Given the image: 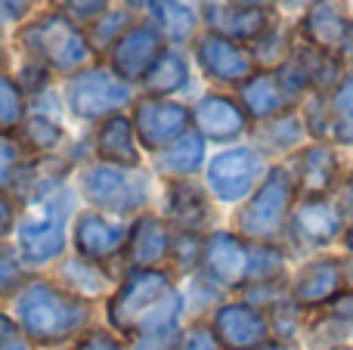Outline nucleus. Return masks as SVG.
Wrapping results in <instances>:
<instances>
[{
	"label": "nucleus",
	"instance_id": "nucleus-1",
	"mask_svg": "<svg viewBox=\"0 0 353 350\" xmlns=\"http://www.w3.org/2000/svg\"><path fill=\"white\" fill-rule=\"evenodd\" d=\"M10 47L22 59H34L53 72V78H72L87 65L99 62L87 41V28H81L62 6H37L25 22H19L10 34Z\"/></svg>",
	"mask_w": 353,
	"mask_h": 350
},
{
	"label": "nucleus",
	"instance_id": "nucleus-2",
	"mask_svg": "<svg viewBox=\"0 0 353 350\" xmlns=\"http://www.w3.org/2000/svg\"><path fill=\"white\" fill-rule=\"evenodd\" d=\"M16 322L25 338L59 344L90 322V304L50 279H31L16 291Z\"/></svg>",
	"mask_w": 353,
	"mask_h": 350
},
{
	"label": "nucleus",
	"instance_id": "nucleus-3",
	"mask_svg": "<svg viewBox=\"0 0 353 350\" xmlns=\"http://www.w3.org/2000/svg\"><path fill=\"white\" fill-rule=\"evenodd\" d=\"M74 220V192L59 189L47 202L28 208V214L16 223L19 260L25 267H47L62 258L68 245V227Z\"/></svg>",
	"mask_w": 353,
	"mask_h": 350
},
{
	"label": "nucleus",
	"instance_id": "nucleus-4",
	"mask_svg": "<svg viewBox=\"0 0 353 350\" xmlns=\"http://www.w3.org/2000/svg\"><path fill=\"white\" fill-rule=\"evenodd\" d=\"M62 105L72 112L78 121L99 124L118 112H130L137 99V87L121 81L103 59L87 65L84 72L62 81Z\"/></svg>",
	"mask_w": 353,
	"mask_h": 350
},
{
	"label": "nucleus",
	"instance_id": "nucleus-5",
	"mask_svg": "<svg viewBox=\"0 0 353 350\" xmlns=\"http://www.w3.org/2000/svg\"><path fill=\"white\" fill-rule=\"evenodd\" d=\"M152 180L140 167H121V165H105V161H93V165L78 171V192L84 202L93 205V211L103 214H140L149 205V192H152Z\"/></svg>",
	"mask_w": 353,
	"mask_h": 350
},
{
	"label": "nucleus",
	"instance_id": "nucleus-6",
	"mask_svg": "<svg viewBox=\"0 0 353 350\" xmlns=\"http://www.w3.org/2000/svg\"><path fill=\"white\" fill-rule=\"evenodd\" d=\"M298 202V186L294 174L285 165H276L267 171L254 192L245 198L242 211L236 217L239 236L248 242H273L279 229L288 223L292 208Z\"/></svg>",
	"mask_w": 353,
	"mask_h": 350
},
{
	"label": "nucleus",
	"instance_id": "nucleus-7",
	"mask_svg": "<svg viewBox=\"0 0 353 350\" xmlns=\"http://www.w3.org/2000/svg\"><path fill=\"white\" fill-rule=\"evenodd\" d=\"M267 171H270L267 155H263L254 143L220 149L205 165V189L211 192L217 202L239 205L261 186Z\"/></svg>",
	"mask_w": 353,
	"mask_h": 350
},
{
	"label": "nucleus",
	"instance_id": "nucleus-8",
	"mask_svg": "<svg viewBox=\"0 0 353 350\" xmlns=\"http://www.w3.org/2000/svg\"><path fill=\"white\" fill-rule=\"evenodd\" d=\"M128 115H130V121H134L140 149L143 152H152V155L174 146L180 136H186L189 130H192V109H189L186 103H180V99L137 93Z\"/></svg>",
	"mask_w": 353,
	"mask_h": 350
},
{
	"label": "nucleus",
	"instance_id": "nucleus-9",
	"mask_svg": "<svg viewBox=\"0 0 353 350\" xmlns=\"http://www.w3.org/2000/svg\"><path fill=\"white\" fill-rule=\"evenodd\" d=\"M254 254H257V242L242 239L239 233L217 229V233L205 236L199 273L214 289L254 285Z\"/></svg>",
	"mask_w": 353,
	"mask_h": 350
},
{
	"label": "nucleus",
	"instance_id": "nucleus-10",
	"mask_svg": "<svg viewBox=\"0 0 353 350\" xmlns=\"http://www.w3.org/2000/svg\"><path fill=\"white\" fill-rule=\"evenodd\" d=\"M353 31V6L350 0H310L298 19L294 34L310 50H319L325 56H335L344 62Z\"/></svg>",
	"mask_w": 353,
	"mask_h": 350
},
{
	"label": "nucleus",
	"instance_id": "nucleus-11",
	"mask_svg": "<svg viewBox=\"0 0 353 350\" xmlns=\"http://www.w3.org/2000/svg\"><path fill=\"white\" fill-rule=\"evenodd\" d=\"M189 56H192V65L201 72V78L211 81L214 87H223V90H236L239 84H245L257 72L251 50L245 43H236L230 37H220L205 28L192 41Z\"/></svg>",
	"mask_w": 353,
	"mask_h": 350
},
{
	"label": "nucleus",
	"instance_id": "nucleus-12",
	"mask_svg": "<svg viewBox=\"0 0 353 350\" xmlns=\"http://www.w3.org/2000/svg\"><path fill=\"white\" fill-rule=\"evenodd\" d=\"M174 289L171 273H165L161 267L152 270H130L128 279L121 282V289L109 298V322L118 332H134L137 322Z\"/></svg>",
	"mask_w": 353,
	"mask_h": 350
},
{
	"label": "nucleus",
	"instance_id": "nucleus-13",
	"mask_svg": "<svg viewBox=\"0 0 353 350\" xmlns=\"http://www.w3.org/2000/svg\"><path fill=\"white\" fill-rule=\"evenodd\" d=\"M192 130L205 143H236L251 130V121L239 99L226 90H208L192 105Z\"/></svg>",
	"mask_w": 353,
	"mask_h": 350
},
{
	"label": "nucleus",
	"instance_id": "nucleus-14",
	"mask_svg": "<svg viewBox=\"0 0 353 350\" xmlns=\"http://www.w3.org/2000/svg\"><path fill=\"white\" fill-rule=\"evenodd\" d=\"M161 50H165V41H161L159 31L140 16L130 25L128 34L103 56V62L121 81H128L130 87H140V81L146 78V72L152 68V62L159 59Z\"/></svg>",
	"mask_w": 353,
	"mask_h": 350
},
{
	"label": "nucleus",
	"instance_id": "nucleus-15",
	"mask_svg": "<svg viewBox=\"0 0 353 350\" xmlns=\"http://www.w3.org/2000/svg\"><path fill=\"white\" fill-rule=\"evenodd\" d=\"M214 335L226 350H261L270 341V316L248 301H230L214 313Z\"/></svg>",
	"mask_w": 353,
	"mask_h": 350
},
{
	"label": "nucleus",
	"instance_id": "nucleus-16",
	"mask_svg": "<svg viewBox=\"0 0 353 350\" xmlns=\"http://www.w3.org/2000/svg\"><path fill=\"white\" fill-rule=\"evenodd\" d=\"M199 16H201V28L205 31H214L220 37H230V41L251 47L279 19V12L236 6V3H226V0H211V3H205L199 10Z\"/></svg>",
	"mask_w": 353,
	"mask_h": 350
},
{
	"label": "nucleus",
	"instance_id": "nucleus-17",
	"mask_svg": "<svg viewBox=\"0 0 353 350\" xmlns=\"http://www.w3.org/2000/svg\"><path fill=\"white\" fill-rule=\"evenodd\" d=\"M292 233L301 245L310 248H325L344 236L347 220H344V211L335 198L319 196V198H298V205L292 208Z\"/></svg>",
	"mask_w": 353,
	"mask_h": 350
},
{
	"label": "nucleus",
	"instance_id": "nucleus-18",
	"mask_svg": "<svg viewBox=\"0 0 353 350\" xmlns=\"http://www.w3.org/2000/svg\"><path fill=\"white\" fill-rule=\"evenodd\" d=\"M72 242L78 258L103 264V260H112L115 254L124 251L128 227L105 217L103 211H81L72 220Z\"/></svg>",
	"mask_w": 353,
	"mask_h": 350
},
{
	"label": "nucleus",
	"instance_id": "nucleus-19",
	"mask_svg": "<svg viewBox=\"0 0 353 350\" xmlns=\"http://www.w3.org/2000/svg\"><path fill=\"white\" fill-rule=\"evenodd\" d=\"M72 174L62 155H31L25 158V165L19 167V174L10 183V198L12 202H25L28 208L47 202L50 196H56L59 189H65V177Z\"/></svg>",
	"mask_w": 353,
	"mask_h": 350
},
{
	"label": "nucleus",
	"instance_id": "nucleus-20",
	"mask_svg": "<svg viewBox=\"0 0 353 350\" xmlns=\"http://www.w3.org/2000/svg\"><path fill=\"white\" fill-rule=\"evenodd\" d=\"M347 282V267L335 258H319L301 267L298 279L292 285V304L294 307H319V304L338 301Z\"/></svg>",
	"mask_w": 353,
	"mask_h": 350
},
{
	"label": "nucleus",
	"instance_id": "nucleus-21",
	"mask_svg": "<svg viewBox=\"0 0 353 350\" xmlns=\"http://www.w3.org/2000/svg\"><path fill=\"white\" fill-rule=\"evenodd\" d=\"M140 16L159 31L165 47L189 50L192 41L201 34V16L199 10L180 3V0H143Z\"/></svg>",
	"mask_w": 353,
	"mask_h": 350
},
{
	"label": "nucleus",
	"instance_id": "nucleus-22",
	"mask_svg": "<svg viewBox=\"0 0 353 350\" xmlns=\"http://www.w3.org/2000/svg\"><path fill=\"white\" fill-rule=\"evenodd\" d=\"M171 233L168 220L152 214L137 217L128 227V245H124V258H128L130 270H152L161 267L171 258Z\"/></svg>",
	"mask_w": 353,
	"mask_h": 350
},
{
	"label": "nucleus",
	"instance_id": "nucleus-23",
	"mask_svg": "<svg viewBox=\"0 0 353 350\" xmlns=\"http://www.w3.org/2000/svg\"><path fill=\"white\" fill-rule=\"evenodd\" d=\"M93 152H97V161H105V165L140 167L143 149L128 112H118V115L97 124V130H93Z\"/></svg>",
	"mask_w": 353,
	"mask_h": 350
},
{
	"label": "nucleus",
	"instance_id": "nucleus-24",
	"mask_svg": "<svg viewBox=\"0 0 353 350\" xmlns=\"http://www.w3.org/2000/svg\"><path fill=\"white\" fill-rule=\"evenodd\" d=\"M338 152L329 143H307L298 149V171H294V186H298V198H319L329 196V189L338 180Z\"/></svg>",
	"mask_w": 353,
	"mask_h": 350
},
{
	"label": "nucleus",
	"instance_id": "nucleus-25",
	"mask_svg": "<svg viewBox=\"0 0 353 350\" xmlns=\"http://www.w3.org/2000/svg\"><path fill=\"white\" fill-rule=\"evenodd\" d=\"M232 96L239 99V105L245 109V115H248L251 124L270 121V118L282 115L285 109H294V105L288 103L285 90H282L279 74L263 72V68H257L245 84H239L236 90H232Z\"/></svg>",
	"mask_w": 353,
	"mask_h": 350
},
{
	"label": "nucleus",
	"instance_id": "nucleus-26",
	"mask_svg": "<svg viewBox=\"0 0 353 350\" xmlns=\"http://www.w3.org/2000/svg\"><path fill=\"white\" fill-rule=\"evenodd\" d=\"M189 84H192V56H189V50L165 47L159 53V59L152 62V68L146 72V78L140 81V93L176 99V93L189 90Z\"/></svg>",
	"mask_w": 353,
	"mask_h": 350
},
{
	"label": "nucleus",
	"instance_id": "nucleus-27",
	"mask_svg": "<svg viewBox=\"0 0 353 350\" xmlns=\"http://www.w3.org/2000/svg\"><path fill=\"white\" fill-rule=\"evenodd\" d=\"M165 217L176 229L201 233V227H205L208 217H211L208 192L201 189V186H195L192 180H171L168 196H165Z\"/></svg>",
	"mask_w": 353,
	"mask_h": 350
},
{
	"label": "nucleus",
	"instance_id": "nucleus-28",
	"mask_svg": "<svg viewBox=\"0 0 353 350\" xmlns=\"http://www.w3.org/2000/svg\"><path fill=\"white\" fill-rule=\"evenodd\" d=\"M251 134H254V146L261 152H298V149H304V140L310 136L298 109H285L282 115L270 118V121L251 124Z\"/></svg>",
	"mask_w": 353,
	"mask_h": 350
},
{
	"label": "nucleus",
	"instance_id": "nucleus-29",
	"mask_svg": "<svg viewBox=\"0 0 353 350\" xmlns=\"http://www.w3.org/2000/svg\"><path fill=\"white\" fill-rule=\"evenodd\" d=\"M201 165H208L205 161V140H201V134H195V130H189V134L180 136L174 146L161 149V152L155 155V171L171 177V180H189L192 174L201 171Z\"/></svg>",
	"mask_w": 353,
	"mask_h": 350
},
{
	"label": "nucleus",
	"instance_id": "nucleus-30",
	"mask_svg": "<svg viewBox=\"0 0 353 350\" xmlns=\"http://www.w3.org/2000/svg\"><path fill=\"white\" fill-rule=\"evenodd\" d=\"M140 19V10L130 3H121V0H115V3L109 6V10L103 12L99 19H93L90 25H87V41H90L93 53L103 59L105 53H109L112 47H115L118 41H121L124 34L130 31V25Z\"/></svg>",
	"mask_w": 353,
	"mask_h": 350
},
{
	"label": "nucleus",
	"instance_id": "nucleus-31",
	"mask_svg": "<svg viewBox=\"0 0 353 350\" xmlns=\"http://www.w3.org/2000/svg\"><path fill=\"white\" fill-rule=\"evenodd\" d=\"M16 136L22 143L25 155H53L56 146L65 140V127H62L59 115L28 109V115L16 127Z\"/></svg>",
	"mask_w": 353,
	"mask_h": 350
},
{
	"label": "nucleus",
	"instance_id": "nucleus-32",
	"mask_svg": "<svg viewBox=\"0 0 353 350\" xmlns=\"http://www.w3.org/2000/svg\"><path fill=\"white\" fill-rule=\"evenodd\" d=\"M294 41H298V34H294V25L282 22V16H279L248 47L251 50V59H254V68H263V72H276V68H282L288 59H292Z\"/></svg>",
	"mask_w": 353,
	"mask_h": 350
},
{
	"label": "nucleus",
	"instance_id": "nucleus-33",
	"mask_svg": "<svg viewBox=\"0 0 353 350\" xmlns=\"http://www.w3.org/2000/svg\"><path fill=\"white\" fill-rule=\"evenodd\" d=\"M332 140L338 146H353V68H344L338 84L329 90Z\"/></svg>",
	"mask_w": 353,
	"mask_h": 350
},
{
	"label": "nucleus",
	"instance_id": "nucleus-34",
	"mask_svg": "<svg viewBox=\"0 0 353 350\" xmlns=\"http://www.w3.org/2000/svg\"><path fill=\"white\" fill-rule=\"evenodd\" d=\"M68 279V291L78 298H90V295H99L105 291V282L109 276L103 273V264H93V260H84V258H74L62 267Z\"/></svg>",
	"mask_w": 353,
	"mask_h": 350
},
{
	"label": "nucleus",
	"instance_id": "nucleus-35",
	"mask_svg": "<svg viewBox=\"0 0 353 350\" xmlns=\"http://www.w3.org/2000/svg\"><path fill=\"white\" fill-rule=\"evenodd\" d=\"M28 115V96L10 68L0 72V130H16Z\"/></svg>",
	"mask_w": 353,
	"mask_h": 350
},
{
	"label": "nucleus",
	"instance_id": "nucleus-36",
	"mask_svg": "<svg viewBox=\"0 0 353 350\" xmlns=\"http://www.w3.org/2000/svg\"><path fill=\"white\" fill-rule=\"evenodd\" d=\"M201 251H205L201 233H186V229H174L171 233V258L176 260V270H183V273L199 270Z\"/></svg>",
	"mask_w": 353,
	"mask_h": 350
},
{
	"label": "nucleus",
	"instance_id": "nucleus-37",
	"mask_svg": "<svg viewBox=\"0 0 353 350\" xmlns=\"http://www.w3.org/2000/svg\"><path fill=\"white\" fill-rule=\"evenodd\" d=\"M22 165H25V149L19 143L16 130H0V192L10 189L12 177L19 174Z\"/></svg>",
	"mask_w": 353,
	"mask_h": 350
},
{
	"label": "nucleus",
	"instance_id": "nucleus-38",
	"mask_svg": "<svg viewBox=\"0 0 353 350\" xmlns=\"http://www.w3.org/2000/svg\"><path fill=\"white\" fill-rule=\"evenodd\" d=\"M115 3V0H62V10H65V16H72L74 22L81 25V28H87V25L93 22V19H99L109 6Z\"/></svg>",
	"mask_w": 353,
	"mask_h": 350
},
{
	"label": "nucleus",
	"instance_id": "nucleus-39",
	"mask_svg": "<svg viewBox=\"0 0 353 350\" xmlns=\"http://www.w3.org/2000/svg\"><path fill=\"white\" fill-rule=\"evenodd\" d=\"M176 350H223V344L217 341L211 326H192L180 335Z\"/></svg>",
	"mask_w": 353,
	"mask_h": 350
},
{
	"label": "nucleus",
	"instance_id": "nucleus-40",
	"mask_svg": "<svg viewBox=\"0 0 353 350\" xmlns=\"http://www.w3.org/2000/svg\"><path fill=\"white\" fill-rule=\"evenodd\" d=\"M22 260L12 258L6 248H0V295H6V291L12 289H22L25 285V270H22Z\"/></svg>",
	"mask_w": 353,
	"mask_h": 350
},
{
	"label": "nucleus",
	"instance_id": "nucleus-41",
	"mask_svg": "<svg viewBox=\"0 0 353 350\" xmlns=\"http://www.w3.org/2000/svg\"><path fill=\"white\" fill-rule=\"evenodd\" d=\"M34 10H37V0H0V12H3V19L12 28H16L19 22H25Z\"/></svg>",
	"mask_w": 353,
	"mask_h": 350
},
{
	"label": "nucleus",
	"instance_id": "nucleus-42",
	"mask_svg": "<svg viewBox=\"0 0 353 350\" xmlns=\"http://www.w3.org/2000/svg\"><path fill=\"white\" fill-rule=\"evenodd\" d=\"M19 223V211H16V202L10 198V192H0V248H3L6 236L16 229Z\"/></svg>",
	"mask_w": 353,
	"mask_h": 350
},
{
	"label": "nucleus",
	"instance_id": "nucleus-43",
	"mask_svg": "<svg viewBox=\"0 0 353 350\" xmlns=\"http://www.w3.org/2000/svg\"><path fill=\"white\" fill-rule=\"evenodd\" d=\"M74 350H121V344H118L109 332H90V335H84V338L78 341V347Z\"/></svg>",
	"mask_w": 353,
	"mask_h": 350
},
{
	"label": "nucleus",
	"instance_id": "nucleus-44",
	"mask_svg": "<svg viewBox=\"0 0 353 350\" xmlns=\"http://www.w3.org/2000/svg\"><path fill=\"white\" fill-rule=\"evenodd\" d=\"M226 3L251 6V10H276V3H279V0H226Z\"/></svg>",
	"mask_w": 353,
	"mask_h": 350
},
{
	"label": "nucleus",
	"instance_id": "nucleus-45",
	"mask_svg": "<svg viewBox=\"0 0 353 350\" xmlns=\"http://www.w3.org/2000/svg\"><path fill=\"white\" fill-rule=\"evenodd\" d=\"M12 47H10V41H6V37H0V72H3V68H12Z\"/></svg>",
	"mask_w": 353,
	"mask_h": 350
},
{
	"label": "nucleus",
	"instance_id": "nucleus-46",
	"mask_svg": "<svg viewBox=\"0 0 353 350\" xmlns=\"http://www.w3.org/2000/svg\"><path fill=\"white\" fill-rule=\"evenodd\" d=\"M335 313L353 320V291H350V298H338V301H335Z\"/></svg>",
	"mask_w": 353,
	"mask_h": 350
},
{
	"label": "nucleus",
	"instance_id": "nucleus-47",
	"mask_svg": "<svg viewBox=\"0 0 353 350\" xmlns=\"http://www.w3.org/2000/svg\"><path fill=\"white\" fill-rule=\"evenodd\" d=\"M344 248L353 254V220L347 223V229H344Z\"/></svg>",
	"mask_w": 353,
	"mask_h": 350
},
{
	"label": "nucleus",
	"instance_id": "nucleus-48",
	"mask_svg": "<svg viewBox=\"0 0 353 350\" xmlns=\"http://www.w3.org/2000/svg\"><path fill=\"white\" fill-rule=\"evenodd\" d=\"M344 65L353 68V31H350V43H347V56H344Z\"/></svg>",
	"mask_w": 353,
	"mask_h": 350
},
{
	"label": "nucleus",
	"instance_id": "nucleus-49",
	"mask_svg": "<svg viewBox=\"0 0 353 350\" xmlns=\"http://www.w3.org/2000/svg\"><path fill=\"white\" fill-rule=\"evenodd\" d=\"M10 31H12V25L6 22V19H3V12H0V37H6V34H10Z\"/></svg>",
	"mask_w": 353,
	"mask_h": 350
},
{
	"label": "nucleus",
	"instance_id": "nucleus-50",
	"mask_svg": "<svg viewBox=\"0 0 353 350\" xmlns=\"http://www.w3.org/2000/svg\"><path fill=\"white\" fill-rule=\"evenodd\" d=\"M180 3L192 6V10H201V6H205V3H211V0H180Z\"/></svg>",
	"mask_w": 353,
	"mask_h": 350
},
{
	"label": "nucleus",
	"instance_id": "nucleus-51",
	"mask_svg": "<svg viewBox=\"0 0 353 350\" xmlns=\"http://www.w3.org/2000/svg\"><path fill=\"white\" fill-rule=\"evenodd\" d=\"M0 350H25V341H16V344H0Z\"/></svg>",
	"mask_w": 353,
	"mask_h": 350
},
{
	"label": "nucleus",
	"instance_id": "nucleus-52",
	"mask_svg": "<svg viewBox=\"0 0 353 350\" xmlns=\"http://www.w3.org/2000/svg\"><path fill=\"white\" fill-rule=\"evenodd\" d=\"M121 3H130V6H137V10H140V6H143V0H121Z\"/></svg>",
	"mask_w": 353,
	"mask_h": 350
},
{
	"label": "nucleus",
	"instance_id": "nucleus-53",
	"mask_svg": "<svg viewBox=\"0 0 353 350\" xmlns=\"http://www.w3.org/2000/svg\"><path fill=\"white\" fill-rule=\"evenodd\" d=\"M43 3H47V6H59L62 0H43Z\"/></svg>",
	"mask_w": 353,
	"mask_h": 350
},
{
	"label": "nucleus",
	"instance_id": "nucleus-54",
	"mask_svg": "<svg viewBox=\"0 0 353 350\" xmlns=\"http://www.w3.org/2000/svg\"><path fill=\"white\" fill-rule=\"evenodd\" d=\"M261 350H282V347H267V344H263V347H261Z\"/></svg>",
	"mask_w": 353,
	"mask_h": 350
},
{
	"label": "nucleus",
	"instance_id": "nucleus-55",
	"mask_svg": "<svg viewBox=\"0 0 353 350\" xmlns=\"http://www.w3.org/2000/svg\"><path fill=\"white\" fill-rule=\"evenodd\" d=\"M332 350H350V347H332Z\"/></svg>",
	"mask_w": 353,
	"mask_h": 350
},
{
	"label": "nucleus",
	"instance_id": "nucleus-56",
	"mask_svg": "<svg viewBox=\"0 0 353 350\" xmlns=\"http://www.w3.org/2000/svg\"><path fill=\"white\" fill-rule=\"evenodd\" d=\"M350 189H353V171H350Z\"/></svg>",
	"mask_w": 353,
	"mask_h": 350
},
{
	"label": "nucleus",
	"instance_id": "nucleus-57",
	"mask_svg": "<svg viewBox=\"0 0 353 350\" xmlns=\"http://www.w3.org/2000/svg\"><path fill=\"white\" fill-rule=\"evenodd\" d=\"M350 6H353V0H350Z\"/></svg>",
	"mask_w": 353,
	"mask_h": 350
},
{
	"label": "nucleus",
	"instance_id": "nucleus-58",
	"mask_svg": "<svg viewBox=\"0 0 353 350\" xmlns=\"http://www.w3.org/2000/svg\"><path fill=\"white\" fill-rule=\"evenodd\" d=\"M0 298H3V295H0Z\"/></svg>",
	"mask_w": 353,
	"mask_h": 350
}]
</instances>
